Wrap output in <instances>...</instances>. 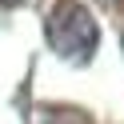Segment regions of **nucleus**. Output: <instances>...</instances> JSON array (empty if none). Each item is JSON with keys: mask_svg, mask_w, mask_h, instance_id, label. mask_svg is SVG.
<instances>
[{"mask_svg": "<svg viewBox=\"0 0 124 124\" xmlns=\"http://www.w3.org/2000/svg\"><path fill=\"white\" fill-rule=\"evenodd\" d=\"M44 32H48V44L64 60H80V64L100 44V24L88 12V4H80V0H56L44 20Z\"/></svg>", "mask_w": 124, "mask_h": 124, "instance_id": "1", "label": "nucleus"}]
</instances>
